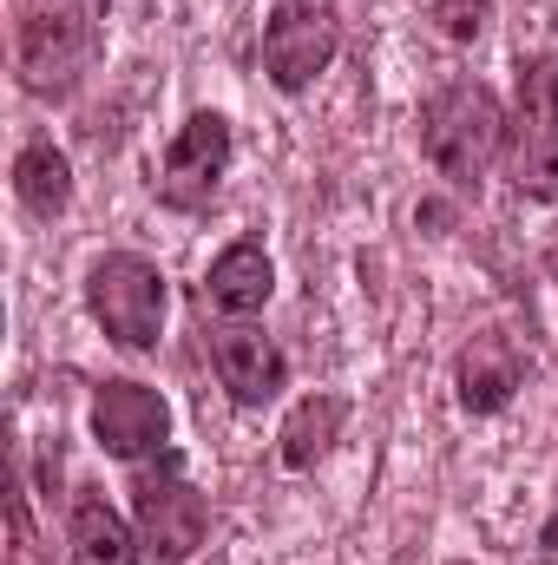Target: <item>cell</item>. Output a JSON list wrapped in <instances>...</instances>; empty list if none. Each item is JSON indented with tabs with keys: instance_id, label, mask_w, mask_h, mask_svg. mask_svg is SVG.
<instances>
[{
	"instance_id": "10",
	"label": "cell",
	"mask_w": 558,
	"mask_h": 565,
	"mask_svg": "<svg viewBox=\"0 0 558 565\" xmlns=\"http://www.w3.org/2000/svg\"><path fill=\"white\" fill-rule=\"evenodd\" d=\"M270 289H277V270H270L264 244L244 237V244L217 250V264H211V277H204V302L224 309V316H257V309L270 302Z\"/></svg>"
},
{
	"instance_id": "2",
	"label": "cell",
	"mask_w": 558,
	"mask_h": 565,
	"mask_svg": "<svg viewBox=\"0 0 558 565\" xmlns=\"http://www.w3.org/2000/svg\"><path fill=\"white\" fill-rule=\"evenodd\" d=\"M420 151L427 164L460 184V191H480V178L493 171V158L506 151V106L473 86V79H453L440 86L427 106H420Z\"/></svg>"
},
{
	"instance_id": "13",
	"label": "cell",
	"mask_w": 558,
	"mask_h": 565,
	"mask_svg": "<svg viewBox=\"0 0 558 565\" xmlns=\"http://www.w3.org/2000/svg\"><path fill=\"white\" fill-rule=\"evenodd\" d=\"M13 191H20V204L33 217H60L73 204V164H66V151L60 145H26L13 158Z\"/></svg>"
},
{
	"instance_id": "12",
	"label": "cell",
	"mask_w": 558,
	"mask_h": 565,
	"mask_svg": "<svg viewBox=\"0 0 558 565\" xmlns=\"http://www.w3.org/2000/svg\"><path fill=\"white\" fill-rule=\"evenodd\" d=\"M348 422V408H342V395H309V402H296L289 408V422L277 434V454L289 473H302V467H315L329 447H335V434Z\"/></svg>"
},
{
	"instance_id": "16",
	"label": "cell",
	"mask_w": 558,
	"mask_h": 565,
	"mask_svg": "<svg viewBox=\"0 0 558 565\" xmlns=\"http://www.w3.org/2000/svg\"><path fill=\"white\" fill-rule=\"evenodd\" d=\"M546 277L558 282V244H552V250H546Z\"/></svg>"
},
{
	"instance_id": "8",
	"label": "cell",
	"mask_w": 558,
	"mask_h": 565,
	"mask_svg": "<svg viewBox=\"0 0 558 565\" xmlns=\"http://www.w3.org/2000/svg\"><path fill=\"white\" fill-rule=\"evenodd\" d=\"M519 145H513V184L526 198H558V119H552V79L546 66L519 73Z\"/></svg>"
},
{
	"instance_id": "14",
	"label": "cell",
	"mask_w": 558,
	"mask_h": 565,
	"mask_svg": "<svg viewBox=\"0 0 558 565\" xmlns=\"http://www.w3.org/2000/svg\"><path fill=\"white\" fill-rule=\"evenodd\" d=\"M73 553L79 565H132V533H126V520L106 507V493H79L73 500Z\"/></svg>"
},
{
	"instance_id": "6",
	"label": "cell",
	"mask_w": 558,
	"mask_h": 565,
	"mask_svg": "<svg viewBox=\"0 0 558 565\" xmlns=\"http://www.w3.org/2000/svg\"><path fill=\"white\" fill-rule=\"evenodd\" d=\"M224 171H230V126H224L217 113H191L184 132L171 139V151H164L151 191H158L164 211H204V204L217 198Z\"/></svg>"
},
{
	"instance_id": "11",
	"label": "cell",
	"mask_w": 558,
	"mask_h": 565,
	"mask_svg": "<svg viewBox=\"0 0 558 565\" xmlns=\"http://www.w3.org/2000/svg\"><path fill=\"white\" fill-rule=\"evenodd\" d=\"M460 402L473 408V415H493V408H506L513 402V388H519V355H513V342L506 335H473L466 349H460Z\"/></svg>"
},
{
	"instance_id": "9",
	"label": "cell",
	"mask_w": 558,
	"mask_h": 565,
	"mask_svg": "<svg viewBox=\"0 0 558 565\" xmlns=\"http://www.w3.org/2000/svg\"><path fill=\"white\" fill-rule=\"evenodd\" d=\"M211 362H217V382L230 388L237 408H264V402H277L282 382H289L282 349L264 335V329H250V322L217 329V335H211Z\"/></svg>"
},
{
	"instance_id": "15",
	"label": "cell",
	"mask_w": 558,
	"mask_h": 565,
	"mask_svg": "<svg viewBox=\"0 0 558 565\" xmlns=\"http://www.w3.org/2000/svg\"><path fill=\"white\" fill-rule=\"evenodd\" d=\"M427 20H433L447 40H480V33H486V20H493V0H433V7H427Z\"/></svg>"
},
{
	"instance_id": "1",
	"label": "cell",
	"mask_w": 558,
	"mask_h": 565,
	"mask_svg": "<svg viewBox=\"0 0 558 565\" xmlns=\"http://www.w3.org/2000/svg\"><path fill=\"white\" fill-rule=\"evenodd\" d=\"M99 0H13V66L33 99H66L99 53Z\"/></svg>"
},
{
	"instance_id": "5",
	"label": "cell",
	"mask_w": 558,
	"mask_h": 565,
	"mask_svg": "<svg viewBox=\"0 0 558 565\" xmlns=\"http://www.w3.org/2000/svg\"><path fill=\"white\" fill-rule=\"evenodd\" d=\"M342 46V13L329 0H277L264 26V73L277 93H302Z\"/></svg>"
},
{
	"instance_id": "7",
	"label": "cell",
	"mask_w": 558,
	"mask_h": 565,
	"mask_svg": "<svg viewBox=\"0 0 558 565\" xmlns=\"http://www.w3.org/2000/svg\"><path fill=\"white\" fill-rule=\"evenodd\" d=\"M164 434H171V408H164L158 388H144V382H106L93 395V440L112 460L164 454Z\"/></svg>"
},
{
	"instance_id": "17",
	"label": "cell",
	"mask_w": 558,
	"mask_h": 565,
	"mask_svg": "<svg viewBox=\"0 0 558 565\" xmlns=\"http://www.w3.org/2000/svg\"><path fill=\"white\" fill-rule=\"evenodd\" d=\"M552 119H558V79H552Z\"/></svg>"
},
{
	"instance_id": "4",
	"label": "cell",
	"mask_w": 558,
	"mask_h": 565,
	"mask_svg": "<svg viewBox=\"0 0 558 565\" xmlns=\"http://www.w3.org/2000/svg\"><path fill=\"white\" fill-rule=\"evenodd\" d=\"M86 302H93L99 329L119 349H158V329H164V277H158L151 257H139V250L99 257L93 277H86Z\"/></svg>"
},
{
	"instance_id": "3",
	"label": "cell",
	"mask_w": 558,
	"mask_h": 565,
	"mask_svg": "<svg viewBox=\"0 0 558 565\" xmlns=\"http://www.w3.org/2000/svg\"><path fill=\"white\" fill-rule=\"evenodd\" d=\"M132 565H191L211 533V500L184 480L178 454H158V467L132 480Z\"/></svg>"
}]
</instances>
